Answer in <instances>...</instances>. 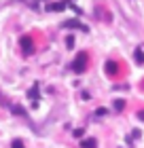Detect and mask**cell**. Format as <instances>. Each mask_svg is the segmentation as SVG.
Segmentation results:
<instances>
[{
    "instance_id": "obj_1",
    "label": "cell",
    "mask_w": 144,
    "mask_h": 148,
    "mask_svg": "<svg viewBox=\"0 0 144 148\" xmlns=\"http://www.w3.org/2000/svg\"><path fill=\"white\" fill-rule=\"evenodd\" d=\"M87 66H89V55H87V53H79L76 59L72 62V72L83 74V72L87 70Z\"/></svg>"
},
{
    "instance_id": "obj_3",
    "label": "cell",
    "mask_w": 144,
    "mask_h": 148,
    "mask_svg": "<svg viewBox=\"0 0 144 148\" xmlns=\"http://www.w3.org/2000/svg\"><path fill=\"white\" fill-rule=\"evenodd\" d=\"M64 28H72V30H81V32H87V25H83L81 21H76V19H68V21H64Z\"/></svg>"
},
{
    "instance_id": "obj_4",
    "label": "cell",
    "mask_w": 144,
    "mask_h": 148,
    "mask_svg": "<svg viewBox=\"0 0 144 148\" xmlns=\"http://www.w3.org/2000/svg\"><path fill=\"white\" fill-rule=\"evenodd\" d=\"M104 70H106V74H110V76H114V74L119 72V66H116V62H112V59H108V62L104 64Z\"/></svg>"
},
{
    "instance_id": "obj_14",
    "label": "cell",
    "mask_w": 144,
    "mask_h": 148,
    "mask_svg": "<svg viewBox=\"0 0 144 148\" xmlns=\"http://www.w3.org/2000/svg\"><path fill=\"white\" fill-rule=\"evenodd\" d=\"M83 133H85L83 129H76V131H74V138H83Z\"/></svg>"
},
{
    "instance_id": "obj_5",
    "label": "cell",
    "mask_w": 144,
    "mask_h": 148,
    "mask_svg": "<svg viewBox=\"0 0 144 148\" xmlns=\"http://www.w3.org/2000/svg\"><path fill=\"white\" fill-rule=\"evenodd\" d=\"M28 97L32 99V106L36 108V106H38V83H36V85H34L32 89L28 91Z\"/></svg>"
},
{
    "instance_id": "obj_15",
    "label": "cell",
    "mask_w": 144,
    "mask_h": 148,
    "mask_svg": "<svg viewBox=\"0 0 144 148\" xmlns=\"http://www.w3.org/2000/svg\"><path fill=\"white\" fill-rule=\"evenodd\" d=\"M138 119H140V121H144V110H142V112H138Z\"/></svg>"
},
{
    "instance_id": "obj_12",
    "label": "cell",
    "mask_w": 144,
    "mask_h": 148,
    "mask_svg": "<svg viewBox=\"0 0 144 148\" xmlns=\"http://www.w3.org/2000/svg\"><path fill=\"white\" fill-rule=\"evenodd\" d=\"M11 148H23V142H21V140H13Z\"/></svg>"
},
{
    "instance_id": "obj_10",
    "label": "cell",
    "mask_w": 144,
    "mask_h": 148,
    "mask_svg": "<svg viewBox=\"0 0 144 148\" xmlns=\"http://www.w3.org/2000/svg\"><path fill=\"white\" fill-rule=\"evenodd\" d=\"M123 108H125V102H123V99H114V110L121 112Z\"/></svg>"
},
{
    "instance_id": "obj_7",
    "label": "cell",
    "mask_w": 144,
    "mask_h": 148,
    "mask_svg": "<svg viewBox=\"0 0 144 148\" xmlns=\"http://www.w3.org/2000/svg\"><path fill=\"white\" fill-rule=\"evenodd\" d=\"M66 4L64 2H53V4H47V11H64Z\"/></svg>"
},
{
    "instance_id": "obj_13",
    "label": "cell",
    "mask_w": 144,
    "mask_h": 148,
    "mask_svg": "<svg viewBox=\"0 0 144 148\" xmlns=\"http://www.w3.org/2000/svg\"><path fill=\"white\" fill-rule=\"evenodd\" d=\"M66 45L72 49V47H74V38H72V36H68V38H66Z\"/></svg>"
},
{
    "instance_id": "obj_2",
    "label": "cell",
    "mask_w": 144,
    "mask_h": 148,
    "mask_svg": "<svg viewBox=\"0 0 144 148\" xmlns=\"http://www.w3.org/2000/svg\"><path fill=\"white\" fill-rule=\"evenodd\" d=\"M19 47H21V51L25 53V55H32L34 53V42L30 36H21V40H19Z\"/></svg>"
},
{
    "instance_id": "obj_6",
    "label": "cell",
    "mask_w": 144,
    "mask_h": 148,
    "mask_svg": "<svg viewBox=\"0 0 144 148\" xmlns=\"http://www.w3.org/2000/svg\"><path fill=\"white\" fill-rule=\"evenodd\" d=\"M11 110L15 112V114H19V116H28V110H25V108H21L19 104H11Z\"/></svg>"
},
{
    "instance_id": "obj_9",
    "label": "cell",
    "mask_w": 144,
    "mask_h": 148,
    "mask_svg": "<svg viewBox=\"0 0 144 148\" xmlns=\"http://www.w3.org/2000/svg\"><path fill=\"white\" fill-rule=\"evenodd\" d=\"M134 57H136V62H138V64H144V51H142V49L136 51V53H134Z\"/></svg>"
},
{
    "instance_id": "obj_8",
    "label": "cell",
    "mask_w": 144,
    "mask_h": 148,
    "mask_svg": "<svg viewBox=\"0 0 144 148\" xmlns=\"http://www.w3.org/2000/svg\"><path fill=\"white\" fill-rule=\"evenodd\" d=\"M81 146H83V148H95V146H98V142H95L93 138H89V140H83Z\"/></svg>"
},
{
    "instance_id": "obj_11",
    "label": "cell",
    "mask_w": 144,
    "mask_h": 148,
    "mask_svg": "<svg viewBox=\"0 0 144 148\" xmlns=\"http://www.w3.org/2000/svg\"><path fill=\"white\" fill-rule=\"evenodd\" d=\"M95 114H98V116H108V108H98Z\"/></svg>"
}]
</instances>
